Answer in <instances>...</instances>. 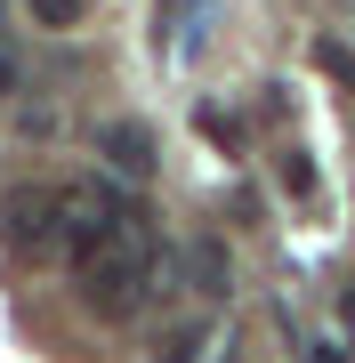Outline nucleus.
<instances>
[{"instance_id":"obj_5","label":"nucleus","mask_w":355,"mask_h":363,"mask_svg":"<svg viewBox=\"0 0 355 363\" xmlns=\"http://www.w3.org/2000/svg\"><path fill=\"white\" fill-rule=\"evenodd\" d=\"M194 274H202V298H218L226 291V250L218 242H194Z\"/></svg>"},{"instance_id":"obj_3","label":"nucleus","mask_w":355,"mask_h":363,"mask_svg":"<svg viewBox=\"0 0 355 363\" xmlns=\"http://www.w3.org/2000/svg\"><path fill=\"white\" fill-rule=\"evenodd\" d=\"M97 154H106L121 178H154V130H145V121H106Z\"/></svg>"},{"instance_id":"obj_9","label":"nucleus","mask_w":355,"mask_h":363,"mask_svg":"<svg viewBox=\"0 0 355 363\" xmlns=\"http://www.w3.org/2000/svg\"><path fill=\"white\" fill-rule=\"evenodd\" d=\"M9 81H16V65H9V57H0V89H9Z\"/></svg>"},{"instance_id":"obj_7","label":"nucleus","mask_w":355,"mask_h":363,"mask_svg":"<svg viewBox=\"0 0 355 363\" xmlns=\"http://www.w3.org/2000/svg\"><path fill=\"white\" fill-rule=\"evenodd\" d=\"M283 186H291V194H315V162H307V154H283Z\"/></svg>"},{"instance_id":"obj_6","label":"nucleus","mask_w":355,"mask_h":363,"mask_svg":"<svg viewBox=\"0 0 355 363\" xmlns=\"http://www.w3.org/2000/svg\"><path fill=\"white\" fill-rule=\"evenodd\" d=\"M81 9H89V0H33V16L49 33H65V25H81Z\"/></svg>"},{"instance_id":"obj_4","label":"nucleus","mask_w":355,"mask_h":363,"mask_svg":"<svg viewBox=\"0 0 355 363\" xmlns=\"http://www.w3.org/2000/svg\"><path fill=\"white\" fill-rule=\"evenodd\" d=\"M49 226H57V194H40V186H25V194L9 202V242H40Z\"/></svg>"},{"instance_id":"obj_2","label":"nucleus","mask_w":355,"mask_h":363,"mask_svg":"<svg viewBox=\"0 0 355 363\" xmlns=\"http://www.w3.org/2000/svg\"><path fill=\"white\" fill-rule=\"evenodd\" d=\"M113 210H121L113 186H97V178H89V186H65V194H57V242H65L73 259H89V250L106 242Z\"/></svg>"},{"instance_id":"obj_10","label":"nucleus","mask_w":355,"mask_h":363,"mask_svg":"<svg viewBox=\"0 0 355 363\" xmlns=\"http://www.w3.org/2000/svg\"><path fill=\"white\" fill-rule=\"evenodd\" d=\"M347 331H355V298H347Z\"/></svg>"},{"instance_id":"obj_1","label":"nucleus","mask_w":355,"mask_h":363,"mask_svg":"<svg viewBox=\"0 0 355 363\" xmlns=\"http://www.w3.org/2000/svg\"><path fill=\"white\" fill-rule=\"evenodd\" d=\"M154 259H162V242H154V218H145L137 202H121L113 210V226H106V242L81 259V274H89V307L97 315H137L145 307V283H154Z\"/></svg>"},{"instance_id":"obj_8","label":"nucleus","mask_w":355,"mask_h":363,"mask_svg":"<svg viewBox=\"0 0 355 363\" xmlns=\"http://www.w3.org/2000/svg\"><path fill=\"white\" fill-rule=\"evenodd\" d=\"M315 65H323V73H339V81H347V89H355V57L339 49V40H323V49H315Z\"/></svg>"}]
</instances>
